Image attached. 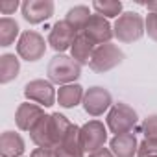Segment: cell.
<instances>
[{
  "label": "cell",
  "instance_id": "obj_15",
  "mask_svg": "<svg viewBox=\"0 0 157 157\" xmlns=\"http://www.w3.org/2000/svg\"><path fill=\"white\" fill-rule=\"evenodd\" d=\"M54 151H56V157H85V151L80 142V126L74 124L70 133Z\"/></svg>",
  "mask_w": 157,
  "mask_h": 157
},
{
  "label": "cell",
  "instance_id": "obj_23",
  "mask_svg": "<svg viewBox=\"0 0 157 157\" xmlns=\"http://www.w3.org/2000/svg\"><path fill=\"white\" fill-rule=\"evenodd\" d=\"M137 157H157V139H144L139 142Z\"/></svg>",
  "mask_w": 157,
  "mask_h": 157
},
{
  "label": "cell",
  "instance_id": "obj_14",
  "mask_svg": "<svg viewBox=\"0 0 157 157\" xmlns=\"http://www.w3.org/2000/svg\"><path fill=\"white\" fill-rule=\"evenodd\" d=\"M26 142L17 131H4L0 135V155L2 157H22Z\"/></svg>",
  "mask_w": 157,
  "mask_h": 157
},
{
  "label": "cell",
  "instance_id": "obj_13",
  "mask_svg": "<svg viewBox=\"0 0 157 157\" xmlns=\"http://www.w3.org/2000/svg\"><path fill=\"white\" fill-rule=\"evenodd\" d=\"M44 117V109L33 102H24L15 111V124L21 131H32L37 122Z\"/></svg>",
  "mask_w": 157,
  "mask_h": 157
},
{
  "label": "cell",
  "instance_id": "obj_10",
  "mask_svg": "<svg viewBox=\"0 0 157 157\" xmlns=\"http://www.w3.org/2000/svg\"><path fill=\"white\" fill-rule=\"evenodd\" d=\"M76 37H78V32H76L67 21H57V22L52 26L50 33H48V44H50V48L56 50L57 54H63L65 50L72 48Z\"/></svg>",
  "mask_w": 157,
  "mask_h": 157
},
{
  "label": "cell",
  "instance_id": "obj_12",
  "mask_svg": "<svg viewBox=\"0 0 157 157\" xmlns=\"http://www.w3.org/2000/svg\"><path fill=\"white\" fill-rule=\"evenodd\" d=\"M82 33H85L96 46L107 44V43H111V39L115 37L113 26H111L109 19L100 17V15H96V13L91 17V21L87 22V26H85V30H83Z\"/></svg>",
  "mask_w": 157,
  "mask_h": 157
},
{
  "label": "cell",
  "instance_id": "obj_2",
  "mask_svg": "<svg viewBox=\"0 0 157 157\" xmlns=\"http://www.w3.org/2000/svg\"><path fill=\"white\" fill-rule=\"evenodd\" d=\"M48 80L56 85H70L82 76V65L74 61L72 56L57 54L50 59L46 67Z\"/></svg>",
  "mask_w": 157,
  "mask_h": 157
},
{
  "label": "cell",
  "instance_id": "obj_3",
  "mask_svg": "<svg viewBox=\"0 0 157 157\" xmlns=\"http://www.w3.org/2000/svg\"><path fill=\"white\" fill-rule=\"evenodd\" d=\"M113 33L118 43L129 44L146 33V19L137 11H124L113 24Z\"/></svg>",
  "mask_w": 157,
  "mask_h": 157
},
{
  "label": "cell",
  "instance_id": "obj_22",
  "mask_svg": "<svg viewBox=\"0 0 157 157\" xmlns=\"http://www.w3.org/2000/svg\"><path fill=\"white\" fill-rule=\"evenodd\" d=\"M93 10L100 17L118 19L122 15V2L120 0H96V2H93Z\"/></svg>",
  "mask_w": 157,
  "mask_h": 157
},
{
  "label": "cell",
  "instance_id": "obj_7",
  "mask_svg": "<svg viewBox=\"0 0 157 157\" xmlns=\"http://www.w3.org/2000/svg\"><path fill=\"white\" fill-rule=\"evenodd\" d=\"M80 142L87 155L98 151L107 142V126H104V122H100V120L85 122L80 128Z\"/></svg>",
  "mask_w": 157,
  "mask_h": 157
},
{
  "label": "cell",
  "instance_id": "obj_27",
  "mask_svg": "<svg viewBox=\"0 0 157 157\" xmlns=\"http://www.w3.org/2000/svg\"><path fill=\"white\" fill-rule=\"evenodd\" d=\"M30 157H56V151L52 148H35Z\"/></svg>",
  "mask_w": 157,
  "mask_h": 157
},
{
  "label": "cell",
  "instance_id": "obj_1",
  "mask_svg": "<svg viewBox=\"0 0 157 157\" xmlns=\"http://www.w3.org/2000/svg\"><path fill=\"white\" fill-rule=\"evenodd\" d=\"M72 128H74V124L61 113L44 115L37 122V126L30 131V139L37 148L56 150L65 140V137L70 133Z\"/></svg>",
  "mask_w": 157,
  "mask_h": 157
},
{
  "label": "cell",
  "instance_id": "obj_25",
  "mask_svg": "<svg viewBox=\"0 0 157 157\" xmlns=\"http://www.w3.org/2000/svg\"><path fill=\"white\" fill-rule=\"evenodd\" d=\"M146 33H148L150 39L157 41V11L148 13V17H146Z\"/></svg>",
  "mask_w": 157,
  "mask_h": 157
},
{
  "label": "cell",
  "instance_id": "obj_9",
  "mask_svg": "<svg viewBox=\"0 0 157 157\" xmlns=\"http://www.w3.org/2000/svg\"><path fill=\"white\" fill-rule=\"evenodd\" d=\"M111 107H113V96L105 87L94 85V87H89L85 91L83 109L89 117H102Z\"/></svg>",
  "mask_w": 157,
  "mask_h": 157
},
{
  "label": "cell",
  "instance_id": "obj_26",
  "mask_svg": "<svg viewBox=\"0 0 157 157\" xmlns=\"http://www.w3.org/2000/svg\"><path fill=\"white\" fill-rule=\"evenodd\" d=\"M17 8H19L17 0H6V2L0 4V11H2V15H11V13H15Z\"/></svg>",
  "mask_w": 157,
  "mask_h": 157
},
{
  "label": "cell",
  "instance_id": "obj_4",
  "mask_svg": "<svg viewBox=\"0 0 157 157\" xmlns=\"http://www.w3.org/2000/svg\"><path fill=\"white\" fill-rule=\"evenodd\" d=\"M105 124H107V129L111 133H115V137L133 133L135 126L139 124V115L131 105L118 102V104H113V107L109 109Z\"/></svg>",
  "mask_w": 157,
  "mask_h": 157
},
{
  "label": "cell",
  "instance_id": "obj_5",
  "mask_svg": "<svg viewBox=\"0 0 157 157\" xmlns=\"http://www.w3.org/2000/svg\"><path fill=\"white\" fill-rule=\"evenodd\" d=\"M46 44H48V41H44V37L39 32L26 30L21 33V37L17 41V54L21 59L33 63V61L43 59V56L46 52Z\"/></svg>",
  "mask_w": 157,
  "mask_h": 157
},
{
  "label": "cell",
  "instance_id": "obj_6",
  "mask_svg": "<svg viewBox=\"0 0 157 157\" xmlns=\"http://www.w3.org/2000/svg\"><path fill=\"white\" fill-rule=\"evenodd\" d=\"M122 61H124V52H122L117 44L107 43V44L96 46L89 67H91L94 72L104 74V72H109V70H113L115 67H118Z\"/></svg>",
  "mask_w": 157,
  "mask_h": 157
},
{
  "label": "cell",
  "instance_id": "obj_28",
  "mask_svg": "<svg viewBox=\"0 0 157 157\" xmlns=\"http://www.w3.org/2000/svg\"><path fill=\"white\" fill-rule=\"evenodd\" d=\"M87 157H115V155H113V151H111L109 148H100L98 151H94V153H89Z\"/></svg>",
  "mask_w": 157,
  "mask_h": 157
},
{
  "label": "cell",
  "instance_id": "obj_20",
  "mask_svg": "<svg viewBox=\"0 0 157 157\" xmlns=\"http://www.w3.org/2000/svg\"><path fill=\"white\" fill-rule=\"evenodd\" d=\"M91 10H89V6H74V8H70L68 11H67V17H65V21L78 32V33H82L83 30H85V26H87V22L91 21Z\"/></svg>",
  "mask_w": 157,
  "mask_h": 157
},
{
  "label": "cell",
  "instance_id": "obj_18",
  "mask_svg": "<svg viewBox=\"0 0 157 157\" xmlns=\"http://www.w3.org/2000/svg\"><path fill=\"white\" fill-rule=\"evenodd\" d=\"M94 50H96V44L85 33H78V37H76V41H74V44L70 48V54H72L74 61H78L83 67V65H91Z\"/></svg>",
  "mask_w": 157,
  "mask_h": 157
},
{
  "label": "cell",
  "instance_id": "obj_19",
  "mask_svg": "<svg viewBox=\"0 0 157 157\" xmlns=\"http://www.w3.org/2000/svg\"><path fill=\"white\" fill-rule=\"evenodd\" d=\"M21 72V59L15 54H2L0 56V83L6 85L17 80Z\"/></svg>",
  "mask_w": 157,
  "mask_h": 157
},
{
  "label": "cell",
  "instance_id": "obj_29",
  "mask_svg": "<svg viewBox=\"0 0 157 157\" xmlns=\"http://www.w3.org/2000/svg\"><path fill=\"white\" fill-rule=\"evenodd\" d=\"M146 8H148L150 13H151V11H157V2H150V4H146Z\"/></svg>",
  "mask_w": 157,
  "mask_h": 157
},
{
  "label": "cell",
  "instance_id": "obj_21",
  "mask_svg": "<svg viewBox=\"0 0 157 157\" xmlns=\"http://www.w3.org/2000/svg\"><path fill=\"white\" fill-rule=\"evenodd\" d=\"M21 37V28L19 22L11 17H2L0 19V46H10L15 43V39Z\"/></svg>",
  "mask_w": 157,
  "mask_h": 157
},
{
  "label": "cell",
  "instance_id": "obj_8",
  "mask_svg": "<svg viewBox=\"0 0 157 157\" xmlns=\"http://www.w3.org/2000/svg\"><path fill=\"white\" fill-rule=\"evenodd\" d=\"M24 96L41 107H52L57 102V93L50 80H32L24 85Z\"/></svg>",
  "mask_w": 157,
  "mask_h": 157
},
{
  "label": "cell",
  "instance_id": "obj_24",
  "mask_svg": "<svg viewBox=\"0 0 157 157\" xmlns=\"http://www.w3.org/2000/svg\"><path fill=\"white\" fill-rule=\"evenodd\" d=\"M140 131L144 133V139H157V115H150L142 120Z\"/></svg>",
  "mask_w": 157,
  "mask_h": 157
},
{
  "label": "cell",
  "instance_id": "obj_16",
  "mask_svg": "<svg viewBox=\"0 0 157 157\" xmlns=\"http://www.w3.org/2000/svg\"><path fill=\"white\" fill-rule=\"evenodd\" d=\"M109 150L113 151L115 157H135L139 151V140H137L135 133L117 135L111 139Z\"/></svg>",
  "mask_w": 157,
  "mask_h": 157
},
{
  "label": "cell",
  "instance_id": "obj_11",
  "mask_svg": "<svg viewBox=\"0 0 157 157\" xmlns=\"http://www.w3.org/2000/svg\"><path fill=\"white\" fill-rule=\"evenodd\" d=\"M54 2L52 0H26L21 4V11L26 22L30 24H41L48 21L54 15Z\"/></svg>",
  "mask_w": 157,
  "mask_h": 157
},
{
  "label": "cell",
  "instance_id": "obj_17",
  "mask_svg": "<svg viewBox=\"0 0 157 157\" xmlns=\"http://www.w3.org/2000/svg\"><path fill=\"white\" fill-rule=\"evenodd\" d=\"M85 89L80 83H70V85H61L57 91V104L65 109H74L76 105L83 104Z\"/></svg>",
  "mask_w": 157,
  "mask_h": 157
}]
</instances>
